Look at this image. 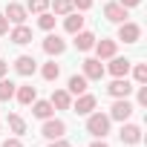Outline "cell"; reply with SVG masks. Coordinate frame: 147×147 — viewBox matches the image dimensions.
Instances as JSON below:
<instances>
[{
  "mask_svg": "<svg viewBox=\"0 0 147 147\" xmlns=\"http://www.w3.org/2000/svg\"><path fill=\"white\" fill-rule=\"evenodd\" d=\"M110 115H104V113H90L87 115V133L92 136V138H104L107 133H110Z\"/></svg>",
  "mask_w": 147,
  "mask_h": 147,
  "instance_id": "6da1fadb",
  "label": "cell"
},
{
  "mask_svg": "<svg viewBox=\"0 0 147 147\" xmlns=\"http://www.w3.org/2000/svg\"><path fill=\"white\" fill-rule=\"evenodd\" d=\"M40 136L49 138V141H52V138H63V136H66V124H63L61 118H55V115H52V118H43Z\"/></svg>",
  "mask_w": 147,
  "mask_h": 147,
  "instance_id": "7a4b0ae2",
  "label": "cell"
},
{
  "mask_svg": "<svg viewBox=\"0 0 147 147\" xmlns=\"http://www.w3.org/2000/svg\"><path fill=\"white\" fill-rule=\"evenodd\" d=\"M118 40H124V43H138V40H141V26L133 23V20L118 23Z\"/></svg>",
  "mask_w": 147,
  "mask_h": 147,
  "instance_id": "3957f363",
  "label": "cell"
},
{
  "mask_svg": "<svg viewBox=\"0 0 147 147\" xmlns=\"http://www.w3.org/2000/svg\"><path fill=\"white\" fill-rule=\"evenodd\" d=\"M130 66H133L130 58H118V55H113V58H110V66H104V72H110L113 78H127Z\"/></svg>",
  "mask_w": 147,
  "mask_h": 147,
  "instance_id": "277c9868",
  "label": "cell"
},
{
  "mask_svg": "<svg viewBox=\"0 0 147 147\" xmlns=\"http://www.w3.org/2000/svg\"><path fill=\"white\" fill-rule=\"evenodd\" d=\"M133 104L127 101V98H115V104L110 107V121H127L130 115H133Z\"/></svg>",
  "mask_w": 147,
  "mask_h": 147,
  "instance_id": "5b68a950",
  "label": "cell"
},
{
  "mask_svg": "<svg viewBox=\"0 0 147 147\" xmlns=\"http://www.w3.org/2000/svg\"><path fill=\"white\" fill-rule=\"evenodd\" d=\"M81 66H84L81 75H84L87 81H101V78H104V63H101L98 58H87Z\"/></svg>",
  "mask_w": 147,
  "mask_h": 147,
  "instance_id": "8992f818",
  "label": "cell"
},
{
  "mask_svg": "<svg viewBox=\"0 0 147 147\" xmlns=\"http://www.w3.org/2000/svg\"><path fill=\"white\" fill-rule=\"evenodd\" d=\"M118 138H121V144H138L141 141V127L138 124H127V121H121V133H118Z\"/></svg>",
  "mask_w": 147,
  "mask_h": 147,
  "instance_id": "52a82bcc",
  "label": "cell"
},
{
  "mask_svg": "<svg viewBox=\"0 0 147 147\" xmlns=\"http://www.w3.org/2000/svg\"><path fill=\"white\" fill-rule=\"evenodd\" d=\"M95 104H98V101H95V95H90V92H81V95H78V101L72 104L69 110H72V113H78V115H90V113L95 110Z\"/></svg>",
  "mask_w": 147,
  "mask_h": 147,
  "instance_id": "ba28073f",
  "label": "cell"
},
{
  "mask_svg": "<svg viewBox=\"0 0 147 147\" xmlns=\"http://www.w3.org/2000/svg\"><path fill=\"white\" fill-rule=\"evenodd\" d=\"M43 52H46V55H63V52H66V40H63L61 35H52V32H49V35L43 38Z\"/></svg>",
  "mask_w": 147,
  "mask_h": 147,
  "instance_id": "9c48e42d",
  "label": "cell"
},
{
  "mask_svg": "<svg viewBox=\"0 0 147 147\" xmlns=\"http://www.w3.org/2000/svg\"><path fill=\"white\" fill-rule=\"evenodd\" d=\"M95 55H98V61H110L113 55H115V49H118V40H110V38H101V40H95Z\"/></svg>",
  "mask_w": 147,
  "mask_h": 147,
  "instance_id": "30bf717a",
  "label": "cell"
},
{
  "mask_svg": "<svg viewBox=\"0 0 147 147\" xmlns=\"http://www.w3.org/2000/svg\"><path fill=\"white\" fill-rule=\"evenodd\" d=\"M35 69H38V61H35L32 55H20V58L15 61V72H18V75H23V78L35 75Z\"/></svg>",
  "mask_w": 147,
  "mask_h": 147,
  "instance_id": "8fae6325",
  "label": "cell"
},
{
  "mask_svg": "<svg viewBox=\"0 0 147 147\" xmlns=\"http://www.w3.org/2000/svg\"><path fill=\"white\" fill-rule=\"evenodd\" d=\"M9 40L18 43V46H26V43H32V29H29L26 23H18V26L9 32Z\"/></svg>",
  "mask_w": 147,
  "mask_h": 147,
  "instance_id": "7c38bea8",
  "label": "cell"
},
{
  "mask_svg": "<svg viewBox=\"0 0 147 147\" xmlns=\"http://www.w3.org/2000/svg\"><path fill=\"white\" fill-rule=\"evenodd\" d=\"M95 40H98V38H95L92 32L81 29V32H75V40H72V43H75V49H78V52H90V49L95 46Z\"/></svg>",
  "mask_w": 147,
  "mask_h": 147,
  "instance_id": "4fadbf2b",
  "label": "cell"
},
{
  "mask_svg": "<svg viewBox=\"0 0 147 147\" xmlns=\"http://www.w3.org/2000/svg\"><path fill=\"white\" fill-rule=\"evenodd\" d=\"M3 15H6V20H9V23H15V26H18V23H26V15H29V12H26V6H20V3H9Z\"/></svg>",
  "mask_w": 147,
  "mask_h": 147,
  "instance_id": "5bb4252c",
  "label": "cell"
},
{
  "mask_svg": "<svg viewBox=\"0 0 147 147\" xmlns=\"http://www.w3.org/2000/svg\"><path fill=\"white\" fill-rule=\"evenodd\" d=\"M104 18H107L110 23H124V20H127V9H124L121 3H107V6H104Z\"/></svg>",
  "mask_w": 147,
  "mask_h": 147,
  "instance_id": "9a60e30c",
  "label": "cell"
},
{
  "mask_svg": "<svg viewBox=\"0 0 147 147\" xmlns=\"http://www.w3.org/2000/svg\"><path fill=\"white\" fill-rule=\"evenodd\" d=\"M107 92H110L113 98H127V95L133 92V84H130L127 78H115V81L107 87Z\"/></svg>",
  "mask_w": 147,
  "mask_h": 147,
  "instance_id": "2e32d148",
  "label": "cell"
},
{
  "mask_svg": "<svg viewBox=\"0 0 147 147\" xmlns=\"http://www.w3.org/2000/svg\"><path fill=\"white\" fill-rule=\"evenodd\" d=\"M15 98L23 104V107H29L35 98H38V90L32 87V84H23V87H15Z\"/></svg>",
  "mask_w": 147,
  "mask_h": 147,
  "instance_id": "e0dca14e",
  "label": "cell"
},
{
  "mask_svg": "<svg viewBox=\"0 0 147 147\" xmlns=\"http://www.w3.org/2000/svg\"><path fill=\"white\" fill-rule=\"evenodd\" d=\"M49 104H52L55 110H69V107H72V95H69L66 90H55L52 98H49Z\"/></svg>",
  "mask_w": 147,
  "mask_h": 147,
  "instance_id": "ac0fdd59",
  "label": "cell"
},
{
  "mask_svg": "<svg viewBox=\"0 0 147 147\" xmlns=\"http://www.w3.org/2000/svg\"><path fill=\"white\" fill-rule=\"evenodd\" d=\"M52 113H55V107H52L49 101H38V98L32 101V115H35V118L43 121V118H52Z\"/></svg>",
  "mask_w": 147,
  "mask_h": 147,
  "instance_id": "d6986e66",
  "label": "cell"
},
{
  "mask_svg": "<svg viewBox=\"0 0 147 147\" xmlns=\"http://www.w3.org/2000/svg\"><path fill=\"white\" fill-rule=\"evenodd\" d=\"M87 84H90V81H87L84 75H72L69 84H66V92H69V95H81V92H87Z\"/></svg>",
  "mask_w": 147,
  "mask_h": 147,
  "instance_id": "ffe728a7",
  "label": "cell"
},
{
  "mask_svg": "<svg viewBox=\"0 0 147 147\" xmlns=\"http://www.w3.org/2000/svg\"><path fill=\"white\" fill-rule=\"evenodd\" d=\"M63 29H66L69 35L81 32V29H84V18H81V15H72V12H69V15H66V20H63Z\"/></svg>",
  "mask_w": 147,
  "mask_h": 147,
  "instance_id": "44dd1931",
  "label": "cell"
},
{
  "mask_svg": "<svg viewBox=\"0 0 147 147\" xmlns=\"http://www.w3.org/2000/svg\"><path fill=\"white\" fill-rule=\"evenodd\" d=\"M6 124H9V130H12L15 136H23V133H26V121H23V115H18V113H12V115L6 118Z\"/></svg>",
  "mask_w": 147,
  "mask_h": 147,
  "instance_id": "7402d4cb",
  "label": "cell"
},
{
  "mask_svg": "<svg viewBox=\"0 0 147 147\" xmlns=\"http://www.w3.org/2000/svg\"><path fill=\"white\" fill-rule=\"evenodd\" d=\"M49 6H52V15L66 18V15L72 12V0H49Z\"/></svg>",
  "mask_w": 147,
  "mask_h": 147,
  "instance_id": "603a6c76",
  "label": "cell"
},
{
  "mask_svg": "<svg viewBox=\"0 0 147 147\" xmlns=\"http://www.w3.org/2000/svg\"><path fill=\"white\" fill-rule=\"evenodd\" d=\"M40 75H43V81H58L61 66H58L55 61H49V63H43V66H40Z\"/></svg>",
  "mask_w": 147,
  "mask_h": 147,
  "instance_id": "cb8c5ba5",
  "label": "cell"
},
{
  "mask_svg": "<svg viewBox=\"0 0 147 147\" xmlns=\"http://www.w3.org/2000/svg\"><path fill=\"white\" fill-rule=\"evenodd\" d=\"M15 87L18 84H12V81H6V78H0V101H9V98H15Z\"/></svg>",
  "mask_w": 147,
  "mask_h": 147,
  "instance_id": "d4e9b609",
  "label": "cell"
},
{
  "mask_svg": "<svg viewBox=\"0 0 147 147\" xmlns=\"http://www.w3.org/2000/svg\"><path fill=\"white\" fill-rule=\"evenodd\" d=\"M38 26H40L43 32H52V29H55V15H52V12H40V15H38Z\"/></svg>",
  "mask_w": 147,
  "mask_h": 147,
  "instance_id": "484cf974",
  "label": "cell"
},
{
  "mask_svg": "<svg viewBox=\"0 0 147 147\" xmlns=\"http://www.w3.org/2000/svg\"><path fill=\"white\" fill-rule=\"evenodd\" d=\"M46 9H49V0H29L26 3V12H32V15H40Z\"/></svg>",
  "mask_w": 147,
  "mask_h": 147,
  "instance_id": "4316f807",
  "label": "cell"
},
{
  "mask_svg": "<svg viewBox=\"0 0 147 147\" xmlns=\"http://www.w3.org/2000/svg\"><path fill=\"white\" fill-rule=\"evenodd\" d=\"M130 69H133L136 84H147V63H136V66H130Z\"/></svg>",
  "mask_w": 147,
  "mask_h": 147,
  "instance_id": "83f0119b",
  "label": "cell"
},
{
  "mask_svg": "<svg viewBox=\"0 0 147 147\" xmlns=\"http://www.w3.org/2000/svg\"><path fill=\"white\" fill-rule=\"evenodd\" d=\"M72 9H78V12H87V9H92V0H72Z\"/></svg>",
  "mask_w": 147,
  "mask_h": 147,
  "instance_id": "f1b7e54d",
  "label": "cell"
},
{
  "mask_svg": "<svg viewBox=\"0 0 147 147\" xmlns=\"http://www.w3.org/2000/svg\"><path fill=\"white\" fill-rule=\"evenodd\" d=\"M0 147H23V141H20V136H15V138H6Z\"/></svg>",
  "mask_w": 147,
  "mask_h": 147,
  "instance_id": "f546056e",
  "label": "cell"
},
{
  "mask_svg": "<svg viewBox=\"0 0 147 147\" xmlns=\"http://www.w3.org/2000/svg\"><path fill=\"white\" fill-rule=\"evenodd\" d=\"M138 107H147V87H138Z\"/></svg>",
  "mask_w": 147,
  "mask_h": 147,
  "instance_id": "4dcf8cb0",
  "label": "cell"
},
{
  "mask_svg": "<svg viewBox=\"0 0 147 147\" xmlns=\"http://www.w3.org/2000/svg\"><path fill=\"white\" fill-rule=\"evenodd\" d=\"M49 147H69V141H66V138H52Z\"/></svg>",
  "mask_w": 147,
  "mask_h": 147,
  "instance_id": "1f68e13d",
  "label": "cell"
},
{
  "mask_svg": "<svg viewBox=\"0 0 147 147\" xmlns=\"http://www.w3.org/2000/svg\"><path fill=\"white\" fill-rule=\"evenodd\" d=\"M118 3H121V6H124V9H136V6H138V3H141V0H118Z\"/></svg>",
  "mask_w": 147,
  "mask_h": 147,
  "instance_id": "d6a6232c",
  "label": "cell"
},
{
  "mask_svg": "<svg viewBox=\"0 0 147 147\" xmlns=\"http://www.w3.org/2000/svg\"><path fill=\"white\" fill-rule=\"evenodd\" d=\"M9 32V20H6V15H0V35H6Z\"/></svg>",
  "mask_w": 147,
  "mask_h": 147,
  "instance_id": "836d02e7",
  "label": "cell"
},
{
  "mask_svg": "<svg viewBox=\"0 0 147 147\" xmlns=\"http://www.w3.org/2000/svg\"><path fill=\"white\" fill-rule=\"evenodd\" d=\"M6 72H9V63H6V61H0V78H6Z\"/></svg>",
  "mask_w": 147,
  "mask_h": 147,
  "instance_id": "e575fe53",
  "label": "cell"
},
{
  "mask_svg": "<svg viewBox=\"0 0 147 147\" xmlns=\"http://www.w3.org/2000/svg\"><path fill=\"white\" fill-rule=\"evenodd\" d=\"M90 147H110V144H107V141H104V138H98V141H92V144H90Z\"/></svg>",
  "mask_w": 147,
  "mask_h": 147,
  "instance_id": "d590c367",
  "label": "cell"
}]
</instances>
